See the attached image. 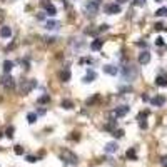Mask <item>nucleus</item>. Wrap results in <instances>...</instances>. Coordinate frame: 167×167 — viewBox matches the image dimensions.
<instances>
[{"instance_id":"nucleus-38","label":"nucleus","mask_w":167,"mask_h":167,"mask_svg":"<svg viewBox=\"0 0 167 167\" xmlns=\"http://www.w3.org/2000/svg\"><path fill=\"white\" fill-rule=\"evenodd\" d=\"M137 45H139V47H147V42H137Z\"/></svg>"},{"instance_id":"nucleus-39","label":"nucleus","mask_w":167,"mask_h":167,"mask_svg":"<svg viewBox=\"0 0 167 167\" xmlns=\"http://www.w3.org/2000/svg\"><path fill=\"white\" fill-rule=\"evenodd\" d=\"M44 114H45V109H38L37 111V115H44Z\"/></svg>"},{"instance_id":"nucleus-34","label":"nucleus","mask_w":167,"mask_h":167,"mask_svg":"<svg viewBox=\"0 0 167 167\" xmlns=\"http://www.w3.org/2000/svg\"><path fill=\"white\" fill-rule=\"evenodd\" d=\"M155 30H165V25L162 22H159V24H155Z\"/></svg>"},{"instance_id":"nucleus-36","label":"nucleus","mask_w":167,"mask_h":167,"mask_svg":"<svg viewBox=\"0 0 167 167\" xmlns=\"http://www.w3.org/2000/svg\"><path fill=\"white\" fill-rule=\"evenodd\" d=\"M142 100H144V102H151V97H149L147 94H142Z\"/></svg>"},{"instance_id":"nucleus-20","label":"nucleus","mask_w":167,"mask_h":167,"mask_svg":"<svg viewBox=\"0 0 167 167\" xmlns=\"http://www.w3.org/2000/svg\"><path fill=\"white\" fill-rule=\"evenodd\" d=\"M60 107L65 109V111H70V109H74V102L70 100V99H64V100L60 102Z\"/></svg>"},{"instance_id":"nucleus-22","label":"nucleus","mask_w":167,"mask_h":167,"mask_svg":"<svg viewBox=\"0 0 167 167\" xmlns=\"http://www.w3.org/2000/svg\"><path fill=\"white\" fill-rule=\"evenodd\" d=\"M49 102H50V95H49V94H45V95H42V97H38V99H37V104H38V105L49 104Z\"/></svg>"},{"instance_id":"nucleus-16","label":"nucleus","mask_w":167,"mask_h":167,"mask_svg":"<svg viewBox=\"0 0 167 167\" xmlns=\"http://www.w3.org/2000/svg\"><path fill=\"white\" fill-rule=\"evenodd\" d=\"M0 37L2 38H10L12 37V28L9 25H2L0 27Z\"/></svg>"},{"instance_id":"nucleus-2","label":"nucleus","mask_w":167,"mask_h":167,"mask_svg":"<svg viewBox=\"0 0 167 167\" xmlns=\"http://www.w3.org/2000/svg\"><path fill=\"white\" fill-rule=\"evenodd\" d=\"M60 159H62V162L65 165H77L79 164V157H77L72 151H69V149H65V151L60 154Z\"/></svg>"},{"instance_id":"nucleus-14","label":"nucleus","mask_w":167,"mask_h":167,"mask_svg":"<svg viewBox=\"0 0 167 167\" xmlns=\"http://www.w3.org/2000/svg\"><path fill=\"white\" fill-rule=\"evenodd\" d=\"M119 151V145H117V142H107L104 147V152H107V154H115V152Z\"/></svg>"},{"instance_id":"nucleus-37","label":"nucleus","mask_w":167,"mask_h":167,"mask_svg":"<svg viewBox=\"0 0 167 167\" xmlns=\"http://www.w3.org/2000/svg\"><path fill=\"white\" fill-rule=\"evenodd\" d=\"M119 90L120 92H130V90H132V87H120Z\"/></svg>"},{"instance_id":"nucleus-28","label":"nucleus","mask_w":167,"mask_h":167,"mask_svg":"<svg viewBox=\"0 0 167 167\" xmlns=\"http://www.w3.org/2000/svg\"><path fill=\"white\" fill-rule=\"evenodd\" d=\"M13 130H15V129H13V127H9V129H7L5 136L9 137V139H12V137H13Z\"/></svg>"},{"instance_id":"nucleus-17","label":"nucleus","mask_w":167,"mask_h":167,"mask_svg":"<svg viewBox=\"0 0 167 167\" xmlns=\"http://www.w3.org/2000/svg\"><path fill=\"white\" fill-rule=\"evenodd\" d=\"M102 45H104V40H102V38H95V40L90 44V50L99 52V50L102 49Z\"/></svg>"},{"instance_id":"nucleus-43","label":"nucleus","mask_w":167,"mask_h":167,"mask_svg":"<svg viewBox=\"0 0 167 167\" xmlns=\"http://www.w3.org/2000/svg\"><path fill=\"white\" fill-rule=\"evenodd\" d=\"M155 2H162V0H155Z\"/></svg>"},{"instance_id":"nucleus-33","label":"nucleus","mask_w":167,"mask_h":167,"mask_svg":"<svg viewBox=\"0 0 167 167\" xmlns=\"http://www.w3.org/2000/svg\"><path fill=\"white\" fill-rule=\"evenodd\" d=\"M134 5H137V7H144V5H145V0H134Z\"/></svg>"},{"instance_id":"nucleus-26","label":"nucleus","mask_w":167,"mask_h":167,"mask_svg":"<svg viewBox=\"0 0 167 167\" xmlns=\"http://www.w3.org/2000/svg\"><path fill=\"white\" fill-rule=\"evenodd\" d=\"M79 64L80 65H84V64H94V59L92 57H84V59L79 60Z\"/></svg>"},{"instance_id":"nucleus-19","label":"nucleus","mask_w":167,"mask_h":167,"mask_svg":"<svg viewBox=\"0 0 167 167\" xmlns=\"http://www.w3.org/2000/svg\"><path fill=\"white\" fill-rule=\"evenodd\" d=\"M70 77H72V74H70V70L67 69V67L64 70H60V80H62V82H69Z\"/></svg>"},{"instance_id":"nucleus-15","label":"nucleus","mask_w":167,"mask_h":167,"mask_svg":"<svg viewBox=\"0 0 167 167\" xmlns=\"http://www.w3.org/2000/svg\"><path fill=\"white\" fill-rule=\"evenodd\" d=\"M151 62V54H149V50H142L139 54V64L140 65H145V64Z\"/></svg>"},{"instance_id":"nucleus-31","label":"nucleus","mask_w":167,"mask_h":167,"mask_svg":"<svg viewBox=\"0 0 167 167\" xmlns=\"http://www.w3.org/2000/svg\"><path fill=\"white\" fill-rule=\"evenodd\" d=\"M164 44H165V42H164V38H162V37H159L157 40H155V45H157V47H162Z\"/></svg>"},{"instance_id":"nucleus-40","label":"nucleus","mask_w":167,"mask_h":167,"mask_svg":"<svg viewBox=\"0 0 167 167\" xmlns=\"http://www.w3.org/2000/svg\"><path fill=\"white\" fill-rule=\"evenodd\" d=\"M37 19H38V20H44V19H45V13H38Z\"/></svg>"},{"instance_id":"nucleus-21","label":"nucleus","mask_w":167,"mask_h":167,"mask_svg":"<svg viewBox=\"0 0 167 167\" xmlns=\"http://www.w3.org/2000/svg\"><path fill=\"white\" fill-rule=\"evenodd\" d=\"M12 69H13V62H12V60H5V62H3V72L10 74V72H12Z\"/></svg>"},{"instance_id":"nucleus-29","label":"nucleus","mask_w":167,"mask_h":167,"mask_svg":"<svg viewBox=\"0 0 167 167\" xmlns=\"http://www.w3.org/2000/svg\"><path fill=\"white\" fill-rule=\"evenodd\" d=\"M15 154L17 155H24V149L20 145H15Z\"/></svg>"},{"instance_id":"nucleus-13","label":"nucleus","mask_w":167,"mask_h":167,"mask_svg":"<svg viewBox=\"0 0 167 167\" xmlns=\"http://www.w3.org/2000/svg\"><path fill=\"white\" fill-rule=\"evenodd\" d=\"M155 85L157 87H167V74H159L157 77H155Z\"/></svg>"},{"instance_id":"nucleus-35","label":"nucleus","mask_w":167,"mask_h":167,"mask_svg":"<svg viewBox=\"0 0 167 167\" xmlns=\"http://www.w3.org/2000/svg\"><path fill=\"white\" fill-rule=\"evenodd\" d=\"M161 165H162V167H167V155L161 157Z\"/></svg>"},{"instance_id":"nucleus-23","label":"nucleus","mask_w":167,"mask_h":167,"mask_svg":"<svg viewBox=\"0 0 167 167\" xmlns=\"http://www.w3.org/2000/svg\"><path fill=\"white\" fill-rule=\"evenodd\" d=\"M125 155H127V159H130V161H137V152H136V149H129Z\"/></svg>"},{"instance_id":"nucleus-27","label":"nucleus","mask_w":167,"mask_h":167,"mask_svg":"<svg viewBox=\"0 0 167 167\" xmlns=\"http://www.w3.org/2000/svg\"><path fill=\"white\" fill-rule=\"evenodd\" d=\"M112 136L115 137V139H120V137H124V130H122V129H115V130L112 132Z\"/></svg>"},{"instance_id":"nucleus-41","label":"nucleus","mask_w":167,"mask_h":167,"mask_svg":"<svg viewBox=\"0 0 167 167\" xmlns=\"http://www.w3.org/2000/svg\"><path fill=\"white\" fill-rule=\"evenodd\" d=\"M115 2H117V3H119V5H120V3H125V2H129V0H115Z\"/></svg>"},{"instance_id":"nucleus-12","label":"nucleus","mask_w":167,"mask_h":167,"mask_svg":"<svg viewBox=\"0 0 167 167\" xmlns=\"http://www.w3.org/2000/svg\"><path fill=\"white\" fill-rule=\"evenodd\" d=\"M45 28L50 30V32H55L60 28V22L59 20H47V22H45Z\"/></svg>"},{"instance_id":"nucleus-24","label":"nucleus","mask_w":167,"mask_h":167,"mask_svg":"<svg viewBox=\"0 0 167 167\" xmlns=\"http://www.w3.org/2000/svg\"><path fill=\"white\" fill-rule=\"evenodd\" d=\"M37 117H38L37 112H28V114H27V122H28V124H34L35 120H37Z\"/></svg>"},{"instance_id":"nucleus-18","label":"nucleus","mask_w":167,"mask_h":167,"mask_svg":"<svg viewBox=\"0 0 167 167\" xmlns=\"http://www.w3.org/2000/svg\"><path fill=\"white\" fill-rule=\"evenodd\" d=\"M104 129H105V130H109V132H114V130L117 129V120H115V117H112V119L109 120V124H105Z\"/></svg>"},{"instance_id":"nucleus-3","label":"nucleus","mask_w":167,"mask_h":167,"mask_svg":"<svg viewBox=\"0 0 167 167\" xmlns=\"http://www.w3.org/2000/svg\"><path fill=\"white\" fill-rule=\"evenodd\" d=\"M35 87H37V80H35V79H28V80H22V82H20L19 90H20V94H22V95H28Z\"/></svg>"},{"instance_id":"nucleus-9","label":"nucleus","mask_w":167,"mask_h":167,"mask_svg":"<svg viewBox=\"0 0 167 167\" xmlns=\"http://www.w3.org/2000/svg\"><path fill=\"white\" fill-rule=\"evenodd\" d=\"M95 79H97V72H95L94 69H89L87 74H85V77L82 79V82H84V84H92Z\"/></svg>"},{"instance_id":"nucleus-7","label":"nucleus","mask_w":167,"mask_h":167,"mask_svg":"<svg viewBox=\"0 0 167 167\" xmlns=\"http://www.w3.org/2000/svg\"><path fill=\"white\" fill-rule=\"evenodd\" d=\"M129 111H130L129 105H119V107L114 109L112 115H114V117H117V119H119V117H125L127 114H129Z\"/></svg>"},{"instance_id":"nucleus-5","label":"nucleus","mask_w":167,"mask_h":167,"mask_svg":"<svg viewBox=\"0 0 167 167\" xmlns=\"http://www.w3.org/2000/svg\"><path fill=\"white\" fill-rule=\"evenodd\" d=\"M120 10H122V7H120L117 2L107 3V5L104 7V12L107 13V15H115V13H120Z\"/></svg>"},{"instance_id":"nucleus-1","label":"nucleus","mask_w":167,"mask_h":167,"mask_svg":"<svg viewBox=\"0 0 167 167\" xmlns=\"http://www.w3.org/2000/svg\"><path fill=\"white\" fill-rule=\"evenodd\" d=\"M137 67H134L132 64H125V65L120 67V75H122V79L125 80V82H132L134 79L137 77Z\"/></svg>"},{"instance_id":"nucleus-8","label":"nucleus","mask_w":167,"mask_h":167,"mask_svg":"<svg viewBox=\"0 0 167 167\" xmlns=\"http://www.w3.org/2000/svg\"><path fill=\"white\" fill-rule=\"evenodd\" d=\"M0 84H2L3 87L7 89V90H12V89H15V79H13L12 75H7V77H3V79L0 80Z\"/></svg>"},{"instance_id":"nucleus-10","label":"nucleus","mask_w":167,"mask_h":167,"mask_svg":"<svg viewBox=\"0 0 167 167\" xmlns=\"http://www.w3.org/2000/svg\"><path fill=\"white\" fill-rule=\"evenodd\" d=\"M119 72H120V69L117 65H114V64L104 65V74H107V75H117Z\"/></svg>"},{"instance_id":"nucleus-30","label":"nucleus","mask_w":167,"mask_h":167,"mask_svg":"<svg viewBox=\"0 0 167 167\" xmlns=\"http://www.w3.org/2000/svg\"><path fill=\"white\" fill-rule=\"evenodd\" d=\"M139 127H140V129H147V122H145V119H142V120H139Z\"/></svg>"},{"instance_id":"nucleus-42","label":"nucleus","mask_w":167,"mask_h":167,"mask_svg":"<svg viewBox=\"0 0 167 167\" xmlns=\"http://www.w3.org/2000/svg\"><path fill=\"white\" fill-rule=\"evenodd\" d=\"M0 139H2V132H0Z\"/></svg>"},{"instance_id":"nucleus-4","label":"nucleus","mask_w":167,"mask_h":167,"mask_svg":"<svg viewBox=\"0 0 167 167\" xmlns=\"http://www.w3.org/2000/svg\"><path fill=\"white\" fill-rule=\"evenodd\" d=\"M99 9H100V3H99V0H90V2L85 3V15L89 17H95L99 13Z\"/></svg>"},{"instance_id":"nucleus-25","label":"nucleus","mask_w":167,"mask_h":167,"mask_svg":"<svg viewBox=\"0 0 167 167\" xmlns=\"http://www.w3.org/2000/svg\"><path fill=\"white\" fill-rule=\"evenodd\" d=\"M155 15H157V17H167V7H162V9H159L157 12H155Z\"/></svg>"},{"instance_id":"nucleus-6","label":"nucleus","mask_w":167,"mask_h":167,"mask_svg":"<svg viewBox=\"0 0 167 167\" xmlns=\"http://www.w3.org/2000/svg\"><path fill=\"white\" fill-rule=\"evenodd\" d=\"M40 3H42V7L45 9V13H47L49 17H55V15H57V9H55L54 3L47 2V0H42Z\"/></svg>"},{"instance_id":"nucleus-32","label":"nucleus","mask_w":167,"mask_h":167,"mask_svg":"<svg viewBox=\"0 0 167 167\" xmlns=\"http://www.w3.org/2000/svg\"><path fill=\"white\" fill-rule=\"evenodd\" d=\"M38 159L34 157V155H27V162H30V164H34V162H37Z\"/></svg>"},{"instance_id":"nucleus-11","label":"nucleus","mask_w":167,"mask_h":167,"mask_svg":"<svg viewBox=\"0 0 167 167\" xmlns=\"http://www.w3.org/2000/svg\"><path fill=\"white\" fill-rule=\"evenodd\" d=\"M151 104L154 105V107H162V105L165 104V97L164 95H155V97L151 99Z\"/></svg>"}]
</instances>
